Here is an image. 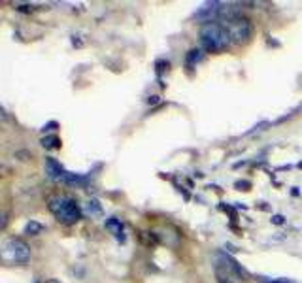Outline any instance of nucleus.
Masks as SVG:
<instances>
[{
	"mask_svg": "<svg viewBox=\"0 0 302 283\" xmlns=\"http://www.w3.org/2000/svg\"><path fill=\"white\" fill-rule=\"evenodd\" d=\"M47 208L53 215L66 225H74L81 219V208L68 195H53L47 200Z\"/></svg>",
	"mask_w": 302,
	"mask_h": 283,
	"instance_id": "nucleus-2",
	"label": "nucleus"
},
{
	"mask_svg": "<svg viewBox=\"0 0 302 283\" xmlns=\"http://www.w3.org/2000/svg\"><path fill=\"white\" fill-rule=\"evenodd\" d=\"M202 51L200 49H191L189 51V55H187V65L189 66H193V65H197V63H200L202 61Z\"/></svg>",
	"mask_w": 302,
	"mask_h": 283,
	"instance_id": "nucleus-9",
	"label": "nucleus"
},
{
	"mask_svg": "<svg viewBox=\"0 0 302 283\" xmlns=\"http://www.w3.org/2000/svg\"><path fill=\"white\" fill-rule=\"evenodd\" d=\"M89 213H96V215L102 213V208H100V204H98L96 200H91V202H89Z\"/></svg>",
	"mask_w": 302,
	"mask_h": 283,
	"instance_id": "nucleus-10",
	"label": "nucleus"
},
{
	"mask_svg": "<svg viewBox=\"0 0 302 283\" xmlns=\"http://www.w3.org/2000/svg\"><path fill=\"white\" fill-rule=\"evenodd\" d=\"M42 145L47 147V149H57V147H61V140H59V136H46V138H42Z\"/></svg>",
	"mask_w": 302,
	"mask_h": 283,
	"instance_id": "nucleus-8",
	"label": "nucleus"
},
{
	"mask_svg": "<svg viewBox=\"0 0 302 283\" xmlns=\"http://www.w3.org/2000/svg\"><path fill=\"white\" fill-rule=\"evenodd\" d=\"M200 44L202 47L210 51V53H221L225 51L226 47L232 44L230 34L226 32V28L223 27V23H217V21H210L204 23L200 27Z\"/></svg>",
	"mask_w": 302,
	"mask_h": 283,
	"instance_id": "nucleus-1",
	"label": "nucleus"
},
{
	"mask_svg": "<svg viewBox=\"0 0 302 283\" xmlns=\"http://www.w3.org/2000/svg\"><path fill=\"white\" fill-rule=\"evenodd\" d=\"M46 174L49 176L51 179H55V181H65V183H83V178L81 176H76V174H70V172H66L63 168V164L55 160L53 157H47L46 159Z\"/></svg>",
	"mask_w": 302,
	"mask_h": 283,
	"instance_id": "nucleus-5",
	"label": "nucleus"
},
{
	"mask_svg": "<svg viewBox=\"0 0 302 283\" xmlns=\"http://www.w3.org/2000/svg\"><path fill=\"white\" fill-rule=\"evenodd\" d=\"M282 221H283V217H282V215H276V217H274V223H278V225H280Z\"/></svg>",
	"mask_w": 302,
	"mask_h": 283,
	"instance_id": "nucleus-12",
	"label": "nucleus"
},
{
	"mask_svg": "<svg viewBox=\"0 0 302 283\" xmlns=\"http://www.w3.org/2000/svg\"><path fill=\"white\" fill-rule=\"evenodd\" d=\"M44 230H46V226L42 225V223H38V221H28L27 225H25V234L38 236V234H42Z\"/></svg>",
	"mask_w": 302,
	"mask_h": 283,
	"instance_id": "nucleus-6",
	"label": "nucleus"
},
{
	"mask_svg": "<svg viewBox=\"0 0 302 283\" xmlns=\"http://www.w3.org/2000/svg\"><path fill=\"white\" fill-rule=\"evenodd\" d=\"M106 228H110V230H112V232L117 236V238H121V234H123V223L119 221V219H115V217L108 219V221H106Z\"/></svg>",
	"mask_w": 302,
	"mask_h": 283,
	"instance_id": "nucleus-7",
	"label": "nucleus"
},
{
	"mask_svg": "<svg viewBox=\"0 0 302 283\" xmlns=\"http://www.w3.org/2000/svg\"><path fill=\"white\" fill-rule=\"evenodd\" d=\"M223 27L226 28V32L230 34L232 44H245L249 42V38L253 34V27L249 19L242 17V15H234L223 21Z\"/></svg>",
	"mask_w": 302,
	"mask_h": 283,
	"instance_id": "nucleus-4",
	"label": "nucleus"
},
{
	"mask_svg": "<svg viewBox=\"0 0 302 283\" xmlns=\"http://www.w3.org/2000/svg\"><path fill=\"white\" fill-rule=\"evenodd\" d=\"M2 259L8 263L25 264L30 259V247L21 238H8L2 244Z\"/></svg>",
	"mask_w": 302,
	"mask_h": 283,
	"instance_id": "nucleus-3",
	"label": "nucleus"
},
{
	"mask_svg": "<svg viewBox=\"0 0 302 283\" xmlns=\"http://www.w3.org/2000/svg\"><path fill=\"white\" fill-rule=\"evenodd\" d=\"M263 283H295L293 280H287V278H276V280H268V278H261Z\"/></svg>",
	"mask_w": 302,
	"mask_h": 283,
	"instance_id": "nucleus-11",
	"label": "nucleus"
}]
</instances>
